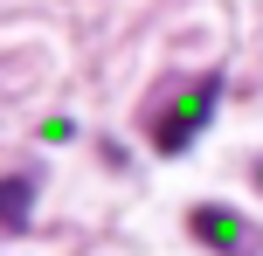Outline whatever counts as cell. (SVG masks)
I'll return each instance as SVG.
<instances>
[{"label": "cell", "instance_id": "cell-1", "mask_svg": "<svg viewBox=\"0 0 263 256\" xmlns=\"http://www.w3.org/2000/svg\"><path fill=\"white\" fill-rule=\"evenodd\" d=\"M215 104H222V76H215V69H208V76H194L166 111L145 104V132H153V146L166 152V160H173V152H187V146H194V132L215 118Z\"/></svg>", "mask_w": 263, "mask_h": 256}, {"label": "cell", "instance_id": "cell-2", "mask_svg": "<svg viewBox=\"0 0 263 256\" xmlns=\"http://www.w3.org/2000/svg\"><path fill=\"white\" fill-rule=\"evenodd\" d=\"M187 229H194V243H208L215 256H263V229L242 222L236 208H222V201H201L194 215H187Z\"/></svg>", "mask_w": 263, "mask_h": 256}, {"label": "cell", "instance_id": "cell-3", "mask_svg": "<svg viewBox=\"0 0 263 256\" xmlns=\"http://www.w3.org/2000/svg\"><path fill=\"white\" fill-rule=\"evenodd\" d=\"M28 194H35V180H28V173H7V235L28 229Z\"/></svg>", "mask_w": 263, "mask_h": 256}, {"label": "cell", "instance_id": "cell-4", "mask_svg": "<svg viewBox=\"0 0 263 256\" xmlns=\"http://www.w3.org/2000/svg\"><path fill=\"white\" fill-rule=\"evenodd\" d=\"M256 187H263V160H256Z\"/></svg>", "mask_w": 263, "mask_h": 256}]
</instances>
